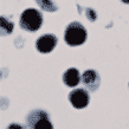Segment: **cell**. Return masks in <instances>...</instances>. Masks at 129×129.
Instances as JSON below:
<instances>
[{
  "instance_id": "cell-1",
  "label": "cell",
  "mask_w": 129,
  "mask_h": 129,
  "mask_svg": "<svg viewBox=\"0 0 129 129\" xmlns=\"http://www.w3.org/2000/svg\"><path fill=\"white\" fill-rule=\"evenodd\" d=\"M86 38H88L86 28L78 21H72L65 28L64 40L69 46H79L85 43Z\"/></svg>"
},
{
  "instance_id": "cell-2",
  "label": "cell",
  "mask_w": 129,
  "mask_h": 129,
  "mask_svg": "<svg viewBox=\"0 0 129 129\" xmlns=\"http://www.w3.org/2000/svg\"><path fill=\"white\" fill-rule=\"evenodd\" d=\"M20 27L27 32L38 31L43 25V14L36 8H26L19 19Z\"/></svg>"
},
{
  "instance_id": "cell-3",
  "label": "cell",
  "mask_w": 129,
  "mask_h": 129,
  "mask_svg": "<svg viewBox=\"0 0 129 129\" xmlns=\"http://www.w3.org/2000/svg\"><path fill=\"white\" fill-rule=\"evenodd\" d=\"M28 129H53L50 115L43 109H33L26 116Z\"/></svg>"
},
{
  "instance_id": "cell-4",
  "label": "cell",
  "mask_w": 129,
  "mask_h": 129,
  "mask_svg": "<svg viewBox=\"0 0 129 129\" xmlns=\"http://www.w3.org/2000/svg\"><path fill=\"white\" fill-rule=\"evenodd\" d=\"M57 44H58V38L52 33H46V35L40 36L36 40V49L40 53H50L55 50Z\"/></svg>"
},
{
  "instance_id": "cell-5",
  "label": "cell",
  "mask_w": 129,
  "mask_h": 129,
  "mask_svg": "<svg viewBox=\"0 0 129 129\" xmlns=\"http://www.w3.org/2000/svg\"><path fill=\"white\" fill-rule=\"evenodd\" d=\"M69 101H70V103L72 104L74 108L83 109V108L88 107V104H89L90 96L85 89L77 88V89H74L69 94Z\"/></svg>"
},
{
  "instance_id": "cell-6",
  "label": "cell",
  "mask_w": 129,
  "mask_h": 129,
  "mask_svg": "<svg viewBox=\"0 0 129 129\" xmlns=\"http://www.w3.org/2000/svg\"><path fill=\"white\" fill-rule=\"evenodd\" d=\"M82 84L85 86L86 90H89L90 92L97 91L101 84V78L97 71L95 70H86L82 75Z\"/></svg>"
},
{
  "instance_id": "cell-7",
  "label": "cell",
  "mask_w": 129,
  "mask_h": 129,
  "mask_svg": "<svg viewBox=\"0 0 129 129\" xmlns=\"http://www.w3.org/2000/svg\"><path fill=\"white\" fill-rule=\"evenodd\" d=\"M63 82L69 88H74L82 82V75L76 68H69L64 74H63Z\"/></svg>"
},
{
  "instance_id": "cell-8",
  "label": "cell",
  "mask_w": 129,
  "mask_h": 129,
  "mask_svg": "<svg viewBox=\"0 0 129 129\" xmlns=\"http://www.w3.org/2000/svg\"><path fill=\"white\" fill-rule=\"evenodd\" d=\"M36 3L39 5V7L43 11L46 12H56L58 10V6L52 0H36Z\"/></svg>"
},
{
  "instance_id": "cell-9",
  "label": "cell",
  "mask_w": 129,
  "mask_h": 129,
  "mask_svg": "<svg viewBox=\"0 0 129 129\" xmlns=\"http://www.w3.org/2000/svg\"><path fill=\"white\" fill-rule=\"evenodd\" d=\"M1 30H3V35H10V33H12L13 23L6 20L4 17H1Z\"/></svg>"
},
{
  "instance_id": "cell-10",
  "label": "cell",
  "mask_w": 129,
  "mask_h": 129,
  "mask_svg": "<svg viewBox=\"0 0 129 129\" xmlns=\"http://www.w3.org/2000/svg\"><path fill=\"white\" fill-rule=\"evenodd\" d=\"M6 129H28V127L21 124V123H11V124H8Z\"/></svg>"
},
{
  "instance_id": "cell-11",
  "label": "cell",
  "mask_w": 129,
  "mask_h": 129,
  "mask_svg": "<svg viewBox=\"0 0 129 129\" xmlns=\"http://www.w3.org/2000/svg\"><path fill=\"white\" fill-rule=\"evenodd\" d=\"M86 14H88V18H89L90 21H95V19H96V13H95L94 10L88 8V10H86Z\"/></svg>"
},
{
  "instance_id": "cell-12",
  "label": "cell",
  "mask_w": 129,
  "mask_h": 129,
  "mask_svg": "<svg viewBox=\"0 0 129 129\" xmlns=\"http://www.w3.org/2000/svg\"><path fill=\"white\" fill-rule=\"evenodd\" d=\"M122 3H124V4H129V0H121Z\"/></svg>"
},
{
  "instance_id": "cell-13",
  "label": "cell",
  "mask_w": 129,
  "mask_h": 129,
  "mask_svg": "<svg viewBox=\"0 0 129 129\" xmlns=\"http://www.w3.org/2000/svg\"><path fill=\"white\" fill-rule=\"evenodd\" d=\"M128 86H129V83H128Z\"/></svg>"
}]
</instances>
